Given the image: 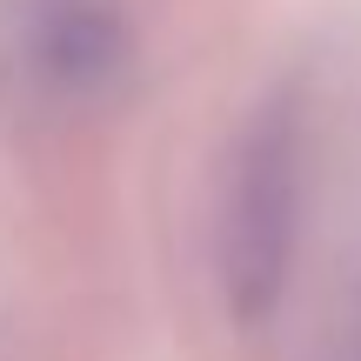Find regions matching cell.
Here are the masks:
<instances>
[{
  "label": "cell",
  "mask_w": 361,
  "mask_h": 361,
  "mask_svg": "<svg viewBox=\"0 0 361 361\" xmlns=\"http://www.w3.org/2000/svg\"><path fill=\"white\" fill-rule=\"evenodd\" d=\"M295 214H301V121L295 101H268L228 161V188H221L214 214L221 295L241 322H261L281 295L288 255H295Z\"/></svg>",
  "instance_id": "1"
},
{
  "label": "cell",
  "mask_w": 361,
  "mask_h": 361,
  "mask_svg": "<svg viewBox=\"0 0 361 361\" xmlns=\"http://www.w3.org/2000/svg\"><path fill=\"white\" fill-rule=\"evenodd\" d=\"M34 47H40L47 80L87 87V80H107L128 61V20L101 0H47L34 20Z\"/></svg>",
  "instance_id": "2"
}]
</instances>
